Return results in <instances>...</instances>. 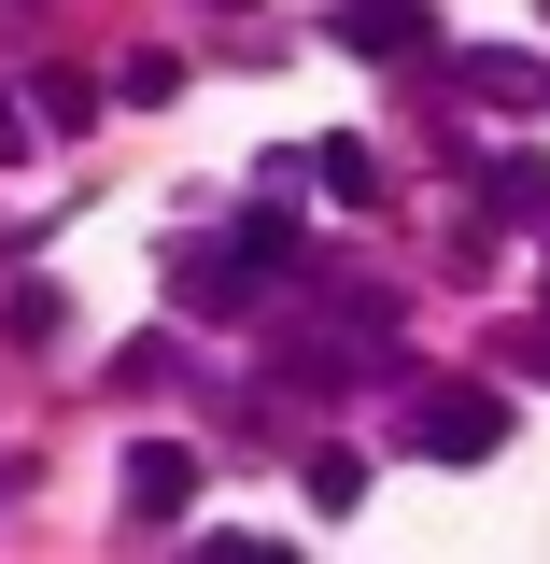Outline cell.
I'll return each mask as SVG.
<instances>
[{
    "mask_svg": "<svg viewBox=\"0 0 550 564\" xmlns=\"http://www.w3.org/2000/svg\"><path fill=\"white\" fill-rule=\"evenodd\" d=\"M339 57H438L423 0H339Z\"/></svg>",
    "mask_w": 550,
    "mask_h": 564,
    "instance_id": "cell-1",
    "label": "cell"
},
{
    "mask_svg": "<svg viewBox=\"0 0 550 564\" xmlns=\"http://www.w3.org/2000/svg\"><path fill=\"white\" fill-rule=\"evenodd\" d=\"M410 437H423V452H452V466H481L494 437H508V410H494V395H423Z\"/></svg>",
    "mask_w": 550,
    "mask_h": 564,
    "instance_id": "cell-2",
    "label": "cell"
},
{
    "mask_svg": "<svg viewBox=\"0 0 550 564\" xmlns=\"http://www.w3.org/2000/svg\"><path fill=\"white\" fill-rule=\"evenodd\" d=\"M184 494H198V452H170V437H141V452H128V508H141V522H170Z\"/></svg>",
    "mask_w": 550,
    "mask_h": 564,
    "instance_id": "cell-3",
    "label": "cell"
},
{
    "mask_svg": "<svg viewBox=\"0 0 550 564\" xmlns=\"http://www.w3.org/2000/svg\"><path fill=\"white\" fill-rule=\"evenodd\" d=\"M466 85H481L494 113H537V99H550V70L522 57V43H494V57H466Z\"/></svg>",
    "mask_w": 550,
    "mask_h": 564,
    "instance_id": "cell-4",
    "label": "cell"
},
{
    "mask_svg": "<svg viewBox=\"0 0 550 564\" xmlns=\"http://www.w3.org/2000/svg\"><path fill=\"white\" fill-rule=\"evenodd\" d=\"M494 212H508V226H550V170L537 155H494Z\"/></svg>",
    "mask_w": 550,
    "mask_h": 564,
    "instance_id": "cell-5",
    "label": "cell"
},
{
    "mask_svg": "<svg viewBox=\"0 0 550 564\" xmlns=\"http://www.w3.org/2000/svg\"><path fill=\"white\" fill-rule=\"evenodd\" d=\"M311 170H325V184H339V198H353V212L381 198V155H367V141H325V155H311Z\"/></svg>",
    "mask_w": 550,
    "mask_h": 564,
    "instance_id": "cell-6",
    "label": "cell"
},
{
    "mask_svg": "<svg viewBox=\"0 0 550 564\" xmlns=\"http://www.w3.org/2000/svg\"><path fill=\"white\" fill-rule=\"evenodd\" d=\"M296 480H311V508H353V494H367V452H311Z\"/></svg>",
    "mask_w": 550,
    "mask_h": 564,
    "instance_id": "cell-7",
    "label": "cell"
},
{
    "mask_svg": "<svg viewBox=\"0 0 550 564\" xmlns=\"http://www.w3.org/2000/svg\"><path fill=\"white\" fill-rule=\"evenodd\" d=\"M0 155H29V113H14V99H0Z\"/></svg>",
    "mask_w": 550,
    "mask_h": 564,
    "instance_id": "cell-8",
    "label": "cell"
}]
</instances>
